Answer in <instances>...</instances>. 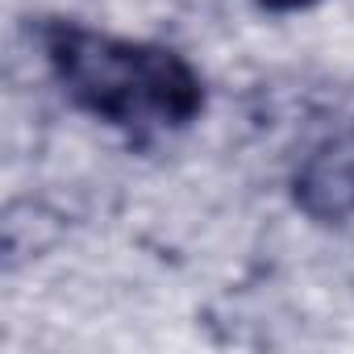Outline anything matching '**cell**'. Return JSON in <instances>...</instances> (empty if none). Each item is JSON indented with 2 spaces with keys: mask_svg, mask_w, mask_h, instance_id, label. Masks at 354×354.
<instances>
[{
  "mask_svg": "<svg viewBox=\"0 0 354 354\" xmlns=\"http://www.w3.org/2000/svg\"><path fill=\"white\" fill-rule=\"evenodd\" d=\"M46 63L75 109L125 129H184L205 109V84L184 55L150 42H125L75 21H46Z\"/></svg>",
  "mask_w": 354,
  "mask_h": 354,
  "instance_id": "cell-1",
  "label": "cell"
},
{
  "mask_svg": "<svg viewBox=\"0 0 354 354\" xmlns=\"http://www.w3.org/2000/svg\"><path fill=\"white\" fill-rule=\"evenodd\" d=\"M292 196L313 221H346L354 217V121L325 133L296 167Z\"/></svg>",
  "mask_w": 354,
  "mask_h": 354,
  "instance_id": "cell-2",
  "label": "cell"
},
{
  "mask_svg": "<svg viewBox=\"0 0 354 354\" xmlns=\"http://www.w3.org/2000/svg\"><path fill=\"white\" fill-rule=\"evenodd\" d=\"M263 9H271V13H296V9H308V5H317V0H259Z\"/></svg>",
  "mask_w": 354,
  "mask_h": 354,
  "instance_id": "cell-3",
  "label": "cell"
}]
</instances>
